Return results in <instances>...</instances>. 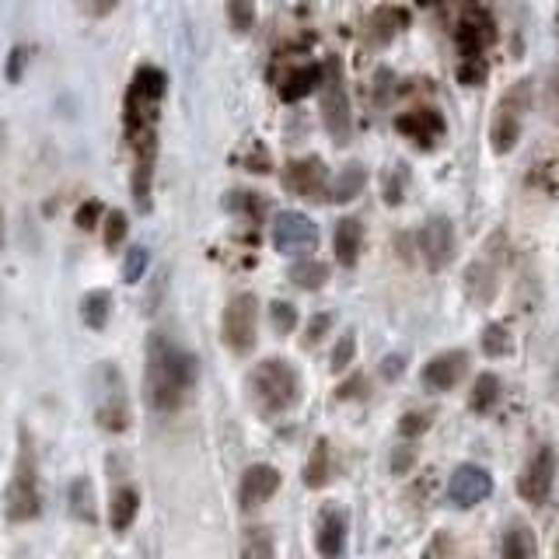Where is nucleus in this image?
<instances>
[{
    "instance_id": "a878e982",
    "label": "nucleus",
    "mask_w": 559,
    "mask_h": 559,
    "mask_svg": "<svg viewBox=\"0 0 559 559\" xmlns=\"http://www.w3.org/2000/svg\"><path fill=\"white\" fill-rule=\"evenodd\" d=\"M532 556V542H528V532H507L504 535V545H500V559H528Z\"/></svg>"
},
{
    "instance_id": "393cba45",
    "label": "nucleus",
    "mask_w": 559,
    "mask_h": 559,
    "mask_svg": "<svg viewBox=\"0 0 559 559\" xmlns=\"http://www.w3.org/2000/svg\"><path fill=\"white\" fill-rule=\"evenodd\" d=\"M269 322H273V329L280 335H287L297 329V308L287 304V301H273L269 304Z\"/></svg>"
},
{
    "instance_id": "f704fd0d",
    "label": "nucleus",
    "mask_w": 559,
    "mask_h": 559,
    "mask_svg": "<svg viewBox=\"0 0 559 559\" xmlns=\"http://www.w3.org/2000/svg\"><path fill=\"white\" fill-rule=\"evenodd\" d=\"M399 430H403V437H416V434H424L426 430V416L424 413H409V416H403Z\"/></svg>"
},
{
    "instance_id": "39448f33",
    "label": "nucleus",
    "mask_w": 559,
    "mask_h": 559,
    "mask_svg": "<svg viewBox=\"0 0 559 559\" xmlns=\"http://www.w3.org/2000/svg\"><path fill=\"white\" fill-rule=\"evenodd\" d=\"M273 245L280 248L284 255H312L318 245V227H314L304 214H280L273 224Z\"/></svg>"
},
{
    "instance_id": "4be33fe9",
    "label": "nucleus",
    "mask_w": 559,
    "mask_h": 559,
    "mask_svg": "<svg viewBox=\"0 0 559 559\" xmlns=\"http://www.w3.org/2000/svg\"><path fill=\"white\" fill-rule=\"evenodd\" d=\"M161 91H165V74L161 70H140L130 95L140 98V102H147V105H155L157 98H161Z\"/></svg>"
},
{
    "instance_id": "7c9ffc66",
    "label": "nucleus",
    "mask_w": 559,
    "mask_h": 559,
    "mask_svg": "<svg viewBox=\"0 0 559 559\" xmlns=\"http://www.w3.org/2000/svg\"><path fill=\"white\" fill-rule=\"evenodd\" d=\"M123 238H126V217H123L119 210H112L109 221H105V245L119 248L123 245Z\"/></svg>"
},
{
    "instance_id": "4c0bfd02",
    "label": "nucleus",
    "mask_w": 559,
    "mask_h": 559,
    "mask_svg": "<svg viewBox=\"0 0 559 559\" xmlns=\"http://www.w3.org/2000/svg\"><path fill=\"white\" fill-rule=\"evenodd\" d=\"M409 465H413V447H399L392 458V472H405Z\"/></svg>"
},
{
    "instance_id": "6ab92c4d",
    "label": "nucleus",
    "mask_w": 559,
    "mask_h": 559,
    "mask_svg": "<svg viewBox=\"0 0 559 559\" xmlns=\"http://www.w3.org/2000/svg\"><path fill=\"white\" fill-rule=\"evenodd\" d=\"M318 77H322V70H318V67H301V70H294L291 77L284 81V88H280V98H284V102H297V98H304L308 91H314V85H318Z\"/></svg>"
},
{
    "instance_id": "ddd939ff",
    "label": "nucleus",
    "mask_w": 559,
    "mask_h": 559,
    "mask_svg": "<svg viewBox=\"0 0 559 559\" xmlns=\"http://www.w3.org/2000/svg\"><path fill=\"white\" fill-rule=\"evenodd\" d=\"M343 538H346V517L339 514V507H329L318 521V542H314L322 559H339Z\"/></svg>"
},
{
    "instance_id": "f8f14e48",
    "label": "nucleus",
    "mask_w": 559,
    "mask_h": 559,
    "mask_svg": "<svg viewBox=\"0 0 559 559\" xmlns=\"http://www.w3.org/2000/svg\"><path fill=\"white\" fill-rule=\"evenodd\" d=\"M462 371H465V354H441V357H434L430 364L424 367V381L426 388H434V392H447V388H454V381L462 378Z\"/></svg>"
},
{
    "instance_id": "79ce46f5",
    "label": "nucleus",
    "mask_w": 559,
    "mask_h": 559,
    "mask_svg": "<svg viewBox=\"0 0 559 559\" xmlns=\"http://www.w3.org/2000/svg\"><path fill=\"white\" fill-rule=\"evenodd\" d=\"M424 4H434V0H424Z\"/></svg>"
},
{
    "instance_id": "5701e85b",
    "label": "nucleus",
    "mask_w": 559,
    "mask_h": 559,
    "mask_svg": "<svg viewBox=\"0 0 559 559\" xmlns=\"http://www.w3.org/2000/svg\"><path fill=\"white\" fill-rule=\"evenodd\" d=\"M95 420H98V426L112 430V434H123L130 426V409H126L123 399H109V403L98 405V416Z\"/></svg>"
},
{
    "instance_id": "1a4fd4ad",
    "label": "nucleus",
    "mask_w": 559,
    "mask_h": 559,
    "mask_svg": "<svg viewBox=\"0 0 559 559\" xmlns=\"http://www.w3.org/2000/svg\"><path fill=\"white\" fill-rule=\"evenodd\" d=\"M420 248H424V259L430 269H444L454 255V231H451V221L444 217H434L426 221V227L420 231Z\"/></svg>"
},
{
    "instance_id": "cd10ccee",
    "label": "nucleus",
    "mask_w": 559,
    "mask_h": 559,
    "mask_svg": "<svg viewBox=\"0 0 559 559\" xmlns=\"http://www.w3.org/2000/svg\"><path fill=\"white\" fill-rule=\"evenodd\" d=\"M227 15H231V25L238 32H248L255 22V4L252 0H227Z\"/></svg>"
},
{
    "instance_id": "4468645a",
    "label": "nucleus",
    "mask_w": 559,
    "mask_h": 559,
    "mask_svg": "<svg viewBox=\"0 0 559 559\" xmlns=\"http://www.w3.org/2000/svg\"><path fill=\"white\" fill-rule=\"evenodd\" d=\"M67 507H70V514L77 517V521H85V524H95V521H98V504H95V490H91V479L77 475V479L70 483Z\"/></svg>"
},
{
    "instance_id": "e433bc0d",
    "label": "nucleus",
    "mask_w": 559,
    "mask_h": 559,
    "mask_svg": "<svg viewBox=\"0 0 559 559\" xmlns=\"http://www.w3.org/2000/svg\"><path fill=\"white\" fill-rule=\"evenodd\" d=\"M329 322H333V318H329L325 312L314 314V318H312V329H308V343H318V335L329 329Z\"/></svg>"
},
{
    "instance_id": "2f4dec72",
    "label": "nucleus",
    "mask_w": 559,
    "mask_h": 559,
    "mask_svg": "<svg viewBox=\"0 0 559 559\" xmlns=\"http://www.w3.org/2000/svg\"><path fill=\"white\" fill-rule=\"evenodd\" d=\"M514 140H517V123L514 119H507V123L500 119L496 130H493V147H496V151H511Z\"/></svg>"
},
{
    "instance_id": "bb28decb",
    "label": "nucleus",
    "mask_w": 559,
    "mask_h": 559,
    "mask_svg": "<svg viewBox=\"0 0 559 559\" xmlns=\"http://www.w3.org/2000/svg\"><path fill=\"white\" fill-rule=\"evenodd\" d=\"M483 350H486L490 357H504V354L511 350V333H507L504 325H486V333H483Z\"/></svg>"
},
{
    "instance_id": "412c9836",
    "label": "nucleus",
    "mask_w": 559,
    "mask_h": 559,
    "mask_svg": "<svg viewBox=\"0 0 559 559\" xmlns=\"http://www.w3.org/2000/svg\"><path fill=\"white\" fill-rule=\"evenodd\" d=\"M496 395H500V378H496V374H479L475 384H472L469 409L472 413H486V409L496 403Z\"/></svg>"
},
{
    "instance_id": "9d476101",
    "label": "nucleus",
    "mask_w": 559,
    "mask_h": 559,
    "mask_svg": "<svg viewBox=\"0 0 559 559\" xmlns=\"http://www.w3.org/2000/svg\"><path fill=\"white\" fill-rule=\"evenodd\" d=\"M284 185L297 193V196H318L325 189V168L318 157H304V161H291L287 165V175H284Z\"/></svg>"
},
{
    "instance_id": "c85d7f7f",
    "label": "nucleus",
    "mask_w": 559,
    "mask_h": 559,
    "mask_svg": "<svg viewBox=\"0 0 559 559\" xmlns=\"http://www.w3.org/2000/svg\"><path fill=\"white\" fill-rule=\"evenodd\" d=\"M360 185H364V168H346L335 182L333 200H350L354 193H360Z\"/></svg>"
},
{
    "instance_id": "f257e3e1",
    "label": "nucleus",
    "mask_w": 559,
    "mask_h": 559,
    "mask_svg": "<svg viewBox=\"0 0 559 559\" xmlns=\"http://www.w3.org/2000/svg\"><path fill=\"white\" fill-rule=\"evenodd\" d=\"M196 381V357L172 346L165 335H151L147 346V399L155 409H175Z\"/></svg>"
},
{
    "instance_id": "ea45409f",
    "label": "nucleus",
    "mask_w": 559,
    "mask_h": 559,
    "mask_svg": "<svg viewBox=\"0 0 559 559\" xmlns=\"http://www.w3.org/2000/svg\"><path fill=\"white\" fill-rule=\"evenodd\" d=\"M245 559H273V553H269L266 545H259V542H252L245 549Z\"/></svg>"
},
{
    "instance_id": "2eb2a0df",
    "label": "nucleus",
    "mask_w": 559,
    "mask_h": 559,
    "mask_svg": "<svg viewBox=\"0 0 559 559\" xmlns=\"http://www.w3.org/2000/svg\"><path fill=\"white\" fill-rule=\"evenodd\" d=\"M360 238H364V231H360V221H354V217L339 221V227H335L333 245H335V259H339L343 266H354V263H357Z\"/></svg>"
},
{
    "instance_id": "9b49d317",
    "label": "nucleus",
    "mask_w": 559,
    "mask_h": 559,
    "mask_svg": "<svg viewBox=\"0 0 559 559\" xmlns=\"http://www.w3.org/2000/svg\"><path fill=\"white\" fill-rule=\"evenodd\" d=\"M395 126H399V134H405L409 140H416V144H424V147H430L437 136L444 134V119L434 109L405 112V115L395 119Z\"/></svg>"
},
{
    "instance_id": "c756f323",
    "label": "nucleus",
    "mask_w": 559,
    "mask_h": 559,
    "mask_svg": "<svg viewBox=\"0 0 559 559\" xmlns=\"http://www.w3.org/2000/svg\"><path fill=\"white\" fill-rule=\"evenodd\" d=\"M354 354H357V339H354V333H346L339 339V346L333 350V371H346Z\"/></svg>"
},
{
    "instance_id": "b1692460",
    "label": "nucleus",
    "mask_w": 559,
    "mask_h": 559,
    "mask_svg": "<svg viewBox=\"0 0 559 559\" xmlns=\"http://www.w3.org/2000/svg\"><path fill=\"white\" fill-rule=\"evenodd\" d=\"M325 475H329V444L325 441H314V451L312 458H308V465H304V483L318 490V486H325Z\"/></svg>"
},
{
    "instance_id": "58836bf2",
    "label": "nucleus",
    "mask_w": 559,
    "mask_h": 559,
    "mask_svg": "<svg viewBox=\"0 0 559 559\" xmlns=\"http://www.w3.org/2000/svg\"><path fill=\"white\" fill-rule=\"evenodd\" d=\"M381 374H384V378H399V374H403V357L384 360V364H381Z\"/></svg>"
},
{
    "instance_id": "dca6fc26",
    "label": "nucleus",
    "mask_w": 559,
    "mask_h": 559,
    "mask_svg": "<svg viewBox=\"0 0 559 559\" xmlns=\"http://www.w3.org/2000/svg\"><path fill=\"white\" fill-rule=\"evenodd\" d=\"M136 507H140V496H136V490H130V486H123V490L112 493V504H109V521H112V528H115V532H126V528L134 524Z\"/></svg>"
},
{
    "instance_id": "6e6552de",
    "label": "nucleus",
    "mask_w": 559,
    "mask_h": 559,
    "mask_svg": "<svg viewBox=\"0 0 559 559\" xmlns=\"http://www.w3.org/2000/svg\"><path fill=\"white\" fill-rule=\"evenodd\" d=\"M553 475H556V451L553 447H542L535 458H532L528 472L521 475V496L528 504H542L549 496V490H553Z\"/></svg>"
},
{
    "instance_id": "72a5a7b5",
    "label": "nucleus",
    "mask_w": 559,
    "mask_h": 559,
    "mask_svg": "<svg viewBox=\"0 0 559 559\" xmlns=\"http://www.w3.org/2000/svg\"><path fill=\"white\" fill-rule=\"evenodd\" d=\"M98 217H102V203H85L81 210H77V227H85V231H91L95 224H98Z\"/></svg>"
},
{
    "instance_id": "473e14b6",
    "label": "nucleus",
    "mask_w": 559,
    "mask_h": 559,
    "mask_svg": "<svg viewBox=\"0 0 559 559\" xmlns=\"http://www.w3.org/2000/svg\"><path fill=\"white\" fill-rule=\"evenodd\" d=\"M144 266H147V252H144V248H130V255H126V266H123V276L134 284V280H140Z\"/></svg>"
},
{
    "instance_id": "423d86ee",
    "label": "nucleus",
    "mask_w": 559,
    "mask_h": 559,
    "mask_svg": "<svg viewBox=\"0 0 559 559\" xmlns=\"http://www.w3.org/2000/svg\"><path fill=\"white\" fill-rule=\"evenodd\" d=\"M490 493H493L490 472L479 469V465H462V469H454L451 483H447V496H451V504H458V507H475V504H483Z\"/></svg>"
},
{
    "instance_id": "0eeeda50",
    "label": "nucleus",
    "mask_w": 559,
    "mask_h": 559,
    "mask_svg": "<svg viewBox=\"0 0 559 559\" xmlns=\"http://www.w3.org/2000/svg\"><path fill=\"white\" fill-rule=\"evenodd\" d=\"M280 490V472L273 465H248L242 472V486H238V504L242 511H255L263 507L269 496H276Z\"/></svg>"
},
{
    "instance_id": "f3484780",
    "label": "nucleus",
    "mask_w": 559,
    "mask_h": 559,
    "mask_svg": "<svg viewBox=\"0 0 559 559\" xmlns=\"http://www.w3.org/2000/svg\"><path fill=\"white\" fill-rule=\"evenodd\" d=\"M486 39H490V28H486L483 18H465L462 28H458V45H462V56H465L469 64L483 56V45H486Z\"/></svg>"
},
{
    "instance_id": "aec40b11",
    "label": "nucleus",
    "mask_w": 559,
    "mask_h": 559,
    "mask_svg": "<svg viewBox=\"0 0 559 559\" xmlns=\"http://www.w3.org/2000/svg\"><path fill=\"white\" fill-rule=\"evenodd\" d=\"M291 280L297 287H304V291H318L329 280V269L322 266V263H314V259H297L291 266Z\"/></svg>"
},
{
    "instance_id": "c9c22d12",
    "label": "nucleus",
    "mask_w": 559,
    "mask_h": 559,
    "mask_svg": "<svg viewBox=\"0 0 559 559\" xmlns=\"http://www.w3.org/2000/svg\"><path fill=\"white\" fill-rule=\"evenodd\" d=\"M447 549H451V535H444V532H441V535H434V545L426 549L424 559H444Z\"/></svg>"
},
{
    "instance_id": "f03ea898",
    "label": "nucleus",
    "mask_w": 559,
    "mask_h": 559,
    "mask_svg": "<svg viewBox=\"0 0 559 559\" xmlns=\"http://www.w3.org/2000/svg\"><path fill=\"white\" fill-rule=\"evenodd\" d=\"M297 392H301V381L287 360H263L252 374H248V395L255 399L259 413H284L297 403Z\"/></svg>"
},
{
    "instance_id": "a211bd4d",
    "label": "nucleus",
    "mask_w": 559,
    "mask_h": 559,
    "mask_svg": "<svg viewBox=\"0 0 559 559\" xmlns=\"http://www.w3.org/2000/svg\"><path fill=\"white\" fill-rule=\"evenodd\" d=\"M109 312H112V297L105 291H95L81 301V314H85V325L88 329H105L109 325Z\"/></svg>"
},
{
    "instance_id": "7ed1b4c3",
    "label": "nucleus",
    "mask_w": 559,
    "mask_h": 559,
    "mask_svg": "<svg viewBox=\"0 0 559 559\" xmlns=\"http://www.w3.org/2000/svg\"><path fill=\"white\" fill-rule=\"evenodd\" d=\"M39 507H43V496H39V475H35V462L32 454L25 451L18 458V469L11 475V486L4 493V514L7 521H32L39 517Z\"/></svg>"
},
{
    "instance_id": "a19ab883",
    "label": "nucleus",
    "mask_w": 559,
    "mask_h": 559,
    "mask_svg": "<svg viewBox=\"0 0 559 559\" xmlns=\"http://www.w3.org/2000/svg\"><path fill=\"white\" fill-rule=\"evenodd\" d=\"M0 242H4V217H0Z\"/></svg>"
},
{
    "instance_id": "20e7f679",
    "label": "nucleus",
    "mask_w": 559,
    "mask_h": 559,
    "mask_svg": "<svg viewBox=\"0 0 559 559\" xmlns=\"http://www.w3.org/2000/svg\"><path fill=\"white\" fill-rule=\"evenodd\" d=\"M255 329H259V304L252 294L235 297L224 308V343L231 354H252L255 346Z\"/></svg>"
}]
</instances>
